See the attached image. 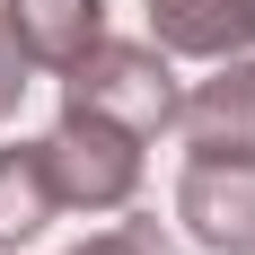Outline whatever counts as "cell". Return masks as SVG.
<instances>
[{
  "instance_id": "4",
  "label": "cell",
  "mask_w": 255,
  "mask_h": 255,
  "mask_svg": "<svg viewBox=\"0 0 255 255\" xmlns=\"http://www.w3.org/2000/svg\"><path fill=\"white\" fill-rule=\"evenodd\" d=\"M176 141L194 158H255V53H238V62H220L211 79L185 88Z\"/></svg>"
},
{
  "instance_id": "1",
  "label": "cell",
  "mask_w": 255,
  "mask_h": 255,
  "mask_svg": "<svg viewBox=\"0 0 255 255\" xmlns=\"http://www.w3.org/2000/svg\"><path fill=\"white\" fill-rule=\"evenodd\" d=\"M167 62H176L167 44H115V35H97V44L62 71V106L115 115L124 132L158 141V132H176V106H185V88H176Z\"/></svg>"
},
{
  "instance_id": "8",
  "label": "cell",
  "mask_w": 255,
  "mask_h": 255,
  "mask_svg": "<svg viewBox=\"0 0 255 255\" xmlns=\"http://www.w3.org/2000/svg\"><path fill=\"white\" fill-rule=\"evenodd\" d=\"M26 44H18V26H9V0H0V124L18 115V97H26Z\"/></svg>"
},
{
  "instance_id": "2",
  "label": "cell",
  "mask_w": 255,
  "mask_h": 255,
  "mask_svg": "<svg viewBox=\"0 0 255 255\" xmlns=\"http://www.w3.org/2000/svg\"><path fill=\"white\" fill-rule=\"evenodd\" d=\"M44 158L62 185V211H124L141 194V132H124L115 115L62 106V124L44 132Z\"/></svg>"
},
{
  "instance_id": "7",
  "label": "cell",
  "mask_w": 255,
  "mask_h": 255,
  "mask_svg": "<svg viewBox=\"0 0 255 255\" xmlns=\"http://www.w3.org/2000/svg\"><path fill=\"white\" fill-rule=\"evenodd\" d=\"M9 26H18L35 71H71L106 35V0H9Z\"/></svg>"
},
{
  "instance_id": "5",
  "label": "cell",
  "mask_w": 255,
  "mask_h": 255,
  "mask_svg": "<svg viewBox=\"0 0 255 255\" xmlns=\"http://www.w3.org/2000/svg\"><path fill=\"white\" fill-rule=\"evenodd\" d=\"M150 44L185 62H238L255 53V0H150Z\"/></svg>"
},
{
  "instance_id": "9",
  "label": "cell",
  "mask_w": 255,
  "mask_h": 255,
  "mask_svg": "<svg viewBox=\"0 0 255 255\" xmlns=\"http://www.w3.org/2000/svg\"><path fill=\"white\" fill-rule=\"evenodd\" d=\"M71 255H158V229L150 220H124V229H106V238H79Z\"/></svg>"
},
{
  "instance_id": "3",
  "label": "cell",
  "mask_w": 255,
  "mask_h": 255,
  "mask_svg": "<svg viewBox=\"0 0 255 255\" xmlns=\"http://www.w3.org/2000/svg\"><path fill=\"white\" fill-rule=\"evenodd\" d=\"M176 220L203 255H255V158H194L176 185Z\"/></svg>"
},
{
  "instance_id": "6",
  "label": "cell",
  "mask_w": 255,
  "mask_h": 255,
  "mask_svg": "<svg viewBox=\"0 0 255 255\" xmlns=\"http://www.w3.org/2000/svg\"><path fill=\"white\" fill-rule=\"evenodd\" d=\"M53 211H62V185H53L44 141H9L0 150V255H18L26 238H44Z\"/></svg>"
}]
</instances>
